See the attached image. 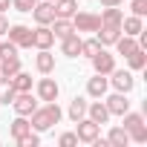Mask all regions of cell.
Wrapping results in <instances>:
<instances>
[{"instance_id":"obj_1","label":"cell","mask_w":147,"mask_h":147,"mask_svg":"<svg viewBox=\"0 0 147 147\" xmlns=\"http://www.w3.org/2000/svg\"><path fill=\"white\" fill-rule=\"evenodd\" d=\"M61 107H58V101H46L43 107H38L32 115H29V124H32V130L35 133H46V130H52L58 121H61Z\"/></svg>"},{"instance_id":"obj_2","label":"cell","mask_w":147,"mask_h":147,"mask_svg":"<svg viewBox=\"0 0 147 147\" xmlns=\"http://www.w3.org/2000/svg\"><path fill=\"white\" fill-rule=\"evenodd\" d=\"M69 20L75 26V32H98V26H101V18L92 12H75Z\"/></svg>"},{"instance_id":"obj_3","label":"cell","mask_w":147,"mask_h":147,"mask_svg":"<svg viewBox=\"0 0 147 147\" xmlns=\"http://www.w3.org/2000/svg\"><path fill=\"white\" fill-rule=\"evenodd\" d=\"M6 35H9V40L18 46V49H32V29L29 26H9L6 29Z\"/></svg>"},{"instance_id":"obj_4","label":"cell","mask_w":147,"mask_h":147,"mask_svg":"<svg viewBox=\"0 0 147 147\" xmlns=\"http://www.w3.org/2000/svg\"><path fill=\"white\" fill-rule=\"evenodd\" d=\"M12 107H15L18 115H32V113L38 110V98H32V90H29V92H15Z\"/></svg>"},{"instance_id":"obj_5","label":"cell","mask_w":147,"mask_h":147,"mask_svg":"<svg viewBox=\"0 0 147 147\" xmlns=\"http://www.w3.org/2000/svg\"><path fill=\"white\" fill-rule=\"evenodd\" d=\"M75 124H78V133H75V136H78V141L92 144V141L101 136V124H95V121H92V118H87V115H84L81 121H75Z\"/></svg>"},{"instance_id":"obj_6","label":"cell","mask_w":147,"mask_h":147,"mask_svg":"<svg viewBox=\"0 0 147 147\" xmlns=\"http://www.w3.org/2000/svg\"><path fill=\"white\" fill-rule=\"evenodd\" d=\"M110 75H113L110 84L115 87V92H124V95H127V92L136 87V78H133V72H130V69H113Z\"/></svg>"},{"instance_id":"obj_7","label":"cell","mask_w":147,"mask_h":147,"mask_svg":"<svg viewBox=\"0 0 147 147\" xmlns=\"http://www.w3.org/2000/svg\"><path fill=\"white\" fill-rule=\"evenodd\" d=\"M90 61H92V69L98 72V75H110V72L115 69V58H113V55H110L104 46H101V49H98V52H95Z\"/></svg>"},{"instance_id":"obj_8","label":"cell","mask_w":147,"mask_h":147,"mask_svg":"<svg viewBox=\"0 0 147 147\" xmlns=\"http://www.w3.org/2000/svg\"><path fill=\"white\" fill-rule=\"evenodd\" d=\"M32 15L40 26H49L55 20V6H52V0H38V3L32 6Z\"/></svg>"},{"instance_id":"obj_9","label":"cell","mask_w":147,"mask_h":147,"mask_svg":"<svg viewBox=\"0 0 147 147\" xmlns=\"http://www.w3.org/2000/svg\"><path fill=\"white\" fill-rule=\"evenodd\" d=\"M52 43H55V35H52V29L38 23V29H32V46H35V49H49Z\"/></svg>"},{"instance_id":"obj_10","label":"cell","mask_w":147,"mask_h":147,"mask_svg":"<svg viewBox=\"0 0 147 147\" xmlns=\"http://www.w3.org/2000/svg\"><path fill=\"white\" fill-rule=\"evenodd\" d=\"M58 84H55V78H40L38 81V98L40 101H58Z\"/></svg>"},{"instance_id":"obj_11","label":"cell","mask_w":147,"mask_h":147,"mask_svg":"<svg viewBox=\"0 0 147 147\" xmlns=\"http://www.w3.org/2000/svg\"><path fill=\"white\" fill-rule=\"evenodd\" d=\"M61 52H63L66 58H78V55H81V35H78V32L66 35V38L61 40Z\"/></svg>"},{"instance_id":"obj_12","label":"cell","mask_w":147,"mask_h":147,"mask_svg":"<svg viewBox=\"0 0 147 147\" xmlns=\"http://www.w3.org/2000/svg\"><path fill=\"white\" fill-rule=\"evenodd\" d=\"M95 38H98V43L101 46H110V43H115L118 38H121V26H98V32H95Z\"/></svg>"},{"instance_id":"obj_13","label":"cell","mask_w":147,"mask_h":147,"mask_svg":"<svg viewBox=\"0 0 147 147\" xmlns=\"http://www.w3.org/2000/svg\"><path fill=\"white\" fill-rule=\"evenodd\" d=\"M107 110H110V115H124L127 110H130V101L124 98V92H115V95H110L107 101Z\"/></svg>"},{"instance_id":"obj_14","label":"cell","mask_w":147,"mask_h":147,"mask_svg":"<svg viewBox=\"0 0 147 147\" xmlns=\"http://www.w3.org/2000/svg\"><path fill=\"white\" fill-rule=\"evenodd\" d=\"M87 118H92L95 124H107L110 121V110L104 101H95V104H87Z\"/></svg>"},{"instance_id":"obj_15","label":"cell","mask_w":147,"mask_h":147,"mask_svg":"<svg viewBox=\"0 0 147 147\" xmlns=\"http://www.w3.org/2000/svg\"><path fill=\"white\" fill-rule=\"evenodd\" d=\"M107 87H110L107 75H98V72H95V78H90V81H87V92H90L92 98H104Z\"/></svg>"},{"instance_id":"obj_16","label":"cell","mask_w":147,"mask_h":147,"mask_svg":"<svg viewBox=\"0 0 147 147\" xmlns=\"http://www.w3.org/2000/svg\"><path fill=\"white\" fill-rule=\"evenodd\" d=\"M49 29H52V35H55L58 40H63L66 35H72V32H75V26H72V20H69V18H55Z\"/></svg>"},{"instance_id":"obj_17","label":"cell","mask_w":147,"mask_h":147,"mask_svg":"<svg viewBox=\"0 0 147 147\" xmlns=\"http://www.w3.org/2000/svg\"><path fill=\"white\" fill-rule=\"evenodd\" d=\"M35 66H38V72L49 75V72L55 69V55H52L49 49H40V52H38V58H35Z\"/></svg>"},{"instance_id":"obj_18","label":"cell","mask_w":147,"mask_h":147,"mask_svg":"<svg viewBox=\"0 0 147 147\" xmlns=\"http://www.w3.org/2000/svg\"><path fill=\"white\" fill-rule=\"evenodd\" d=\"M98 18H101V23H104V26H121L124 12H121L118 6H104V12H101Z\"/></svg>"},{"instance_id":"obj_19","label":"cell","mask_w":147,"mask_h":147,"mask_svg":"<svg viewBox=\"0 0 147 147\" xmlns=\"http://www.w3.org/2000/svg\"><path fill=\"white\" fill-rule=\"evenodd\" d=\"M55 18H72V15H75L78 12V3H75V0H55Z\"/></svg>"},{"instance_id":"obj_20","label":"cell","mask_w":147,"mask_h":147,"mask_svg":"<svg viewBox=\"0 0 147 147\" xmlns=\"http://www.w3.org/2000/svg\"><path fill=\"white\" fill-rule=\"evenodd\" d=\"M32 130V124H29V115H18L12 124H9V133H12V138H20V136H26Z\"/></svg>"},{"instance_id":"obj_21","label":"cell","mask_w":147,"mask_h":147,"mask_svg":"<svg viewBox=\"0 0 147 147\" xmlns=\"http://www.w3.org/2000/svg\"><path fill=\"white\" fill-rule=\"evenodd\" d=\"M15 72H20V58H18V55H12V58H0V75L12 78Z\"/></svg>"},{"instance_id":"obj_22","label":"cell","mask_w":147,"mask_h":147,"mask_svg":"<svg viewBox=\"0 0 147 147\" xmlns=\"http://www.w3.org/2000/svg\"><path fill=\"white\" fill-rule=\"evenodd\" d=\"M141 29H144V26H141V18H138V15L121 18V32H124V35H133V38H136V35H138Z\"/></svg>"},{"instance_id":"obj_23","label":"cell","mask_w":147,"mask_h":147,"mask_svg":"<svg viewBox=\"0 0 147 147\" xmlns=\"http://www.w3.org/2000/svg\"><path fill=\"white\" fill-rule=\"evenodd\" d=\"M115 46H118V55H124V58H127L130 52H136V49H138V40H136L133 35H121V38L115 40Z\"/></svg>"},{"instance_id":"obj_24","label":"cell","mask_w":147,"mask_h":147,"mask_svg":"<svg viewBox=\"0 0 147 147\" xmlns=\"http://www.w3.org/2000/svg\"><path fill=\"white\" fill-rule=\"evenodd\" d=\"M127 63H130V72H136V69H144V66H147V52L138 46L136 52H130V55H127Z\"/></svg>"},{"instance_id":"obj_25","label":"cell","mask_w":147,"mask_h":147,"mask_svg":"<svg viewBox=\"0 0 147 147\" xmlns=\"http://www.w3.org/2000/svg\"><path fill=\"white\" fill-rule=\"evenodd\" d=\"M84 115H87V101L75 95V98L69 101V118H72V121H81Z\"/></svg>"},{"instance_id":"obj_26","label":"cell","mask_w":147,"mask_h":147,"mask_svg":"<svg viewBox=\"0 0 147 147\" xmlns=\"http://www.w3.org/2000/svg\"><path fill=\"white\" fill-rule=\"evenodd\" d=\"M12 87H15V92H29L32 90V75H26V72H15V75H12Z\"/></svg>"},{"instance_id":"obj_27","label":"cell","mask_w":147,"mask_h":147,"mask_svg":"<svg viewBox=\"0 0 147 147\" xmlns=\"http://www.w3.org/2000/svg\"><path fill=\"white\" fill-rule=\"evenodd\" d=\"M15 98V87H12V78L0 75V104H12Z\"/></svg>"},{"instance_id":"obj_28","label":"cell","mask_w":147,"mask_h":147,"mask_svg":"<svg viewBox=\"0 0 147 147\" xmlns=\"http://www.w3.org/2000/svg\"><path fill=\"white\" fill-rule=\"evenodd\" d=\"M107 141H110L113 147H124V144L130 141V136H127V130H124V127H113V130H110V136H107Z\"/></svg>"},{"instance_id":"obj_29","label":"cell","mask_w":147,"mask_h":147,"mask_svg":"<svg viewBox=\"0 0 147 147\" xmlns=\"http://www.w3.org/2000/svg\"><path fill=\"white\" fill-rule=\"evenodd\" d=\"M127 136H130V141H138V144H141V141H147V124L141 121V124L130 127V130H127Z\"/></svg>"},{"instance_id":"obj_30","label":"cell","mask_w":147,"mask_h":147,"mask_svg":"<svg viewBox=\"0 0 147 147\" xmlns=\"http://www.w3.org/2000/svg\"><path fill=\"white\" fill-rule=\"evenodd\" d=\"M98 49H101L98 38H90V40H81V55H84V58H92V55H95Z\"/></svg>"},{"instance_id":"obj_31","label":"cell","mask_w":147,"mask_h":147,"mask_svg":"<svg viewBox=\"0 0 147 147\" xmlns=\"http://www.w3.org/2000/svg\"><path fill=\"white\" fill-rule=\"evenodd\" d=\"M15 141H18V147H38V144H40V138H38V133H32V130H29L26 136H20V138H15Z\"/></svg>"},{"instance_id":"obj_32","label":"cell","mask_w":147,"mask_h":147,"mask_svg":"<svg viewBox=\"0 0 147 147\" xmlns=\"http://www.w3.org/2000/svg\"><path fill=\"white\" fill-rule=\"evenodd\" d=\"M58 144H61V147H75V144H78V136H75V133H63V136L58 138Z\"/></svg>"},{"instance_id":"obj_33","label":"cell","mask_w":147,"mask_h":147,"mask_svg":"<svg viewBox=\"0 0 147 147\" xmlns=\"http://www.w3.org/2000/svg\"><path fill=\"white\" fill-rule=\"evenodd\" d=\"M12 55H18V46H15L12 40H6V43H0V58H12Z\"/></svg>"},{"instance_id":"obj_34","label":"cell","mask_w":147,"mask_h":147,"mask_svg":"<svg viewBox=\"0 0 147 147\" xmlns=\"http://www.w3.org/2000/svg\"><path fill=\"white\" fill-rule=\"evenodd\" d=\"M35 3H38V0H12V6H15L18 12H32Z\"/></svg>"},{"instance_id":"obj_35","label":"cell","mask_w":147,"mask_h":147,"mask_svg":"<svg viewBox=\"0 0 147 147\" xmlns=\"http://www.w3.org/2000/svg\"><path fill=\"white\" fill-rule=\"evenodd\" d=\"M133 15H138V18L147 15V0H133Z\"/></svg>"},{"instance_id":"obj_36","label":"cell","mask_w":147,"mask_h":147,"mask_svg":"<svg viewBox=\"0 0 147 147\" xmlns=\"http://www.w3.org/2000/svg\"><path fill=\"white\" fill-rule=\"evenodd\" d=\"M6 29H9V20H6L3 12H0V35H6Z\"/></svg>"},{"instance_id":"obj_37","label":"cell","mask_w":147,"mask_h":147,"mask_svg":"<svg viewBox=\"0 0 147 147\" xmlns=\"http://www.w3.org/2000/svg\"><path fill=\"white\" fill-rule=\"evenodd\" d=\"M101 6H121V0H101Z\"/></svg>"},{"instance_id":"obj_38","label":"cell","mask_w":147,"mask_h":147,"mask_svg":"<svg viewBox=\"0 0 147 147\" xmlns=\"http://www.w3.org/2000/svg\"><path fill=\"white\" fill-rule=\"evenodd\" d=\"M9 6H12V0H0V12H6Z\"/></svg>"},{"instance_id":"obj_39","label":"cell","mask_w":147,"mask_h":147,"mask_svg":"<svg viewBox=\"0 0 147 147\" xmlns=\"http://www.w3.org/2000/svg\"><path fill=\"white\" fill-rule=\"evenodd\" d=\"M52 3H55V0H52Z\"/></svg>"}]
</instances>
